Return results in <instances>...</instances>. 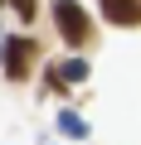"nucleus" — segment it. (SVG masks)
Segmentation results:
<instances>
[{
	"mask_svg": "<svg viewBox=\"0 0 141 145\" xmlns=\"http://www.w3.org/2000/svg\"><path fill=\"white\" fill-rule=\"evenodd\" d=\"M83 78H88V63H83V58H68V63H58V68L49 72L54 87H63V82H83Z\"/></svg>",
	"mask_w": 141,
	"mask_h": 145,
	"instance_id": "20e7f679",
	"label": "nucleus"
},
{
	"mask_svg": "<svg viewBox=\"0 0 141 145\" xmlns=\"http://www.w3.org/2000/svg\"><path fill=\"white\" fill-rule=\"evenodd\" d=\"M34 53H39V48H34L29 39H5V58H0V63H5V78L20 82L24 72H29V63H34Z\"/></svg>",
	"mask_w": 141,
	"mask_h": 145,
	"instance_id": "f03ea898",
	"label": "nucleus"
},
{
	"mask_svg": "<svg viewBox=\"0 0 141 145\" xmlns=\"http://www.w3.org/2000/svg\"><path fill=\"white\" fill-rule=\"evenodd\" d=\"M102 15L112 24H141V0H102Z\"/></svg>",
	"mask_w": 141,
	"mask_h": 145,
	"instance_id": "7ed1b4c3",
	"label": "nucleus"
},
{
	"mask_svg": "<svg viewBox=\"0 0 141 145\" xmlns=\"http://www.w3.org/2000/svg\"><path fill=\"white\" fill-rule=\"evenodd\" d=\"M58 131H63L68 140H83V135H88V121H83L78 111H63V116H58Z\"/></svg>",
	"mask_w": 141,
	"mask_h": 145,
	"instance_id": "39448f33",
	"label": "nucleus"
},
{
	"mask_svg": "<svg viewBox=\"0 0 141 145\" xmlns=\"http://www.w3.org/2000/svg\"><path fill=\"white\" fill-rule=\"evenodd\" d=\"M54 24H58V34L73 44V48L88 44V34H93V24H88V15H83L78 0H54Z\"/></svg>",
	"mask_w": 141,
	"mask_h": 145,
	"instance_id": "f257e3e1",
	"label": "nucleus"
}]
</instances>
